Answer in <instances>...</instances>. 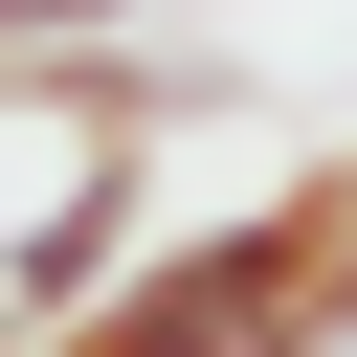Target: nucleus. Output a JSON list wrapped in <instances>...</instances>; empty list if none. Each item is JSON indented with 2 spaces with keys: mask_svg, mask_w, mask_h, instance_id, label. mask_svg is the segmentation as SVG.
<instances>
[{
  "mask_svg": "<svg viewBox=\"0 0 357 357\" xmlns=\"http://www.w3.org/2000/svg\"><path fill=\"white\" fill-rule=\"evenodd\" d=\"M335 223H357V156L268 178V201H245V223H201V245H134V268H112L67 335H22V357H245V335H268V290H290Z\"/></svg>",
  "mask_w": 357,
  "mask_h": 357,
  "instance_id": "f257e3e1",
  "label": "nucleus"
},
{
  "mask_svg": "<svg viewBox=\"0 0 357 357\" xmlns=\"http://www.w3.org/2000/svg\"><path fill=\"white\" fill-rule=\"evenodd\" d=\"M134 223H156V201H134V156H112V178H67V201L0 245V357H22V335H67V312L134 268Z\"/></svg>",
  "mask_w": 357,
  "mask_h": 357,
  "instance_id": "f03ea898",
  "label": "nucleus"
},
{
  "mask_svg": "<svg viewBox=\"0 0 357 357\" xmlns=\"http://www.w3.org/2000/svg\"><path fill=\"white\" fill-rule=\"evenodd\" d=\"M89 22H134V0H0V67H45V45H89Z\"/></svg>",
  "mask_w": 357,
  "mask_h": 357,
  "instance_id": "7ed1b4c3",
  "label": "nucleus"
}]
</instances>
